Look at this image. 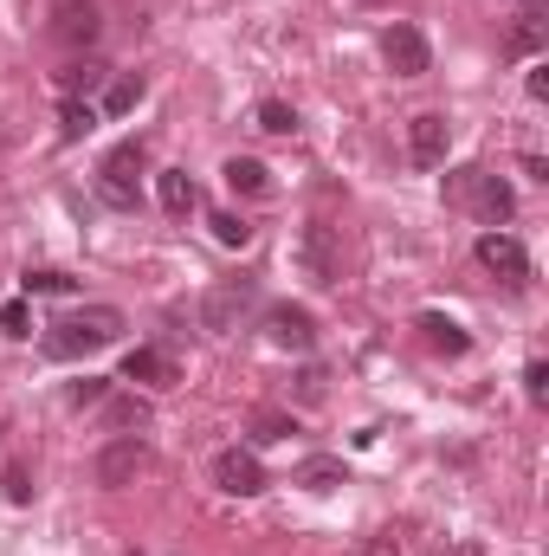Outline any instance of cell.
I'll return each mask as SVG.
<instances>
[{
	"mask_svg": "<svg viewBox=\"0 0 549 556\" xmlns=\"http://www.w3.org/2000/svg\"><path fill=\"white\" fill-rule=\"evenodd\" d=\"M272 440H291V415L259 408V415H253V446H272Z\"/></svg>",
	"mask_w": 549,
	"mask_h": 556,
	"instance_id": "obj_25",
	"label": "cell"
},
{
	"mask_svg": "<svg viewBox=\"0 0 549 556\" xmlns=\"http://www.w3.org/2000/svg\"><path fill=\"white\" fill-rule=\"evenodd\" d=\"M297 266L310 285H336L343 273V253H336V227H323V220H310L304 233H297Z\"/></svg>",
	"mask_w": 549,
	"mask_h": 556,
	"instance_id": "obj_6",
	"label": "cell"
},
{
	"mask_svg": "<svg viewBox=\"0 0 549 556\" xmlns=\"http://www.w3.org/2000/svg\"><path fill=\"white\" fill-rule=\"evenodd\" d=\"M259 304V278H220L207 298H201V324L214 330V337H227V330H240V317Z\"/></svg>",
	"mask_w": 549,
	"mask_h": 556,
	"instance_id": "obj_3",
	"label": "cell"
},
{
	"mask_svg": "<svg viewBox=\"0 0 549 556\" xmlns=\"http://www.w3.org/2000/svg\"><path fill=\"white\" fill-rule=\"evenodd\" d=\"M104 78H111V72H104V65H98V59H72V65H65V72H59V91H65V98H78V91H85V98H91V91H98V85H104Z\"/></svg>",
	"mask_w": 549,
	"mask_h": 556,
	"instance_id": "obj_20",
	"label": "cell"
},
{
	"mask_svg": "<svg viewBox=\"0 0 549 556\" xmlns=\"http://www.w3.org/2000/svg\"><path fill=\"white\" fill-rule=\"evenodd\" d=\"M323 382H330L323 369H304V376H297V402H323Z\"/></svg>",
	"mask_w": 549,
	"mask_h": 556,
	"instance_id": "obj_31",
	"label": "cell"
},
{
	"mask_svg": "<svg viewBox=\"0 0 549 556\" xmlns=\"http://www.w3.org/2000/svg\"><path fill=\"white\" fill-rule=\"evenodd\" d=\"M111 395V382L104 376H85V382H72V408H98Z\"/></svg>",
	"mask_w": 549,
	"mask_h": 556,
	"instance_id": "obj_29",
	"label": "cell"
},
{
	"mask_svg": "<svg viewBox=\"0 0 549 556\" xmlns=\"http://www.w3.org/2000/svg\"><path fill=\"white\" fill-rule=\"evenodd\" d=\"M446 142H452V124H446V117H433V111H420V117L408 124L413 168H439V162H446Z\"/></svg>",
	"mask_w": 549,
	"mask_h": 556,
	"instance_id": "obj_10",
	"label": "cell"
},
{
	"mask_svg": "<svg viewBox=\"0 0 549 556\" xmlns=\"http://www.w3.org/2000/svg\"><path fill=\"white\" fill-rule=\"evenodd\" d=\"M544 7L549 0H524V20H544Z\"/></svg>",
	"mask_w": 549,
	"mask_h": 556,
	"instance_id": "obj_34",
	"label": "cell"
},
{
	"mask_svg": "<svg viewBox=\"0 0 549 556\" xmlns=\"http://www.w3.org/2000/svg\"><path fill=\"white\" fill-rule=\"evenodd\" d=\"M537 46H544V20H518V26H511V52L524 59V52H537Z\"/></svg>",
	"mask_w": 549,
	"mask_h": 556,
	"instance_id": "obj_28",
	"label": "cell"
},
{
	"mask_svg": "<svg viewBox=\"0 0 549 556\" xmlns=\"http://www.w3.org/2000/svg\"><path fill=\"white\" fill-rule=\"evenodd\" d=\"M266 337H272L278 350L310 356V350H317V317H310L304 304H272V311H266Z\"/></svg>",
	"mask_w": 549,
	"mask_h": 556,
	"instance_id": "obj_9",
	"label": "cell"
},
{
	"mask_svg": "<svg viewBox=\"0 0 549 556\" xmlns=\"http://www.w3.org/2000/svg\"><path fill=\"white\" fill-rule=\"evenodd\" d=\"M91 130H98V104L91 98H65L59 104V137L78 142V137H91Z\"/></svg>",
	"mask_w": 549,
	"mask_h": 556,
	"instance_id": "obj_18",
	"label": "cell"
},
{
	"mask_svg": "<svg viewBox=\"0 0 549 556\" xmlns=\"http://www.w3.org/2000/svg\"><path fill=\"white\" fill-rule=\"evenodd\" d=\"M362 556H401L395 538H362Z\"/></svg>",
	"mask_w": 549,
	"mask_h": 556,
	"instance_id": "obj_33",
	"label": "cell"
},
{
	"mask_svg": "<svg viewBox=\"0 0 549 556\" xmlns=\"http://www.w3.org/2000/svg\"><path fill=\"white\" fill-rule=\"evenodd\" d=\"M465 556H485V551H465Z\"/></svg>",
	"mask_w": 549,
	"mask_h": 556,
	"instance_id": "obj_35",
	"label": "cell"
},
{
	"mask_svg": "<svg viewBox=\"0 0 549 556\" xmlns=\"http://www.w3.org/2000/svg\"><path fill=\"white\" fill-rule=\"evenodd\" d=\"M420 330H426V343H433V350H446V356H465V350H472V337H465L452 317H439V311H426V317H420Z\"/></svg>",
	"mask_w": 549,
	"mask_h": 556,
	"instance_id": "obj_17",
	"label": "cell"
},
{
	"mask_svg": "<svg viewBox=\"0 0 549 556\" xmlns=\"http://www.w3.org/2000/svg\"><path fill=\"white\" fill-rule=\"evenodd\" d=\"M220 175H227V188H233V194H272V168H266V162H253V155H227V168H220Z\"/></svg>",
	"mask_w": 549,
	"mask_h": 556,
	"instance_id": "obj_15",
	"label": "cell"
},
{
	"mask_svg": "<svg viewBox=\"0 0 549 556\" xmlns=\"http://www.w3.org/2000/svg\"><path fill=\"white\" fill-rule=\"evenodd\" d=\"M155 194H162V207H168L175 220L201 207V194H194V181H188V168H162V175H155Z\"/></svg>",
	"mask_w": 549,
	"mask_h": 556,
	"instance_id": "obj_16",
	"label": "cell"
},
{
	"mask_svg": "<svg viewBox=\"0 0 549 556\" xmlns=\"http://www.w3.org/2000/svg\"><path fill=\"white\" fill-rule=\"evenodd\" d=\"M137 175H142V142L111 149V155H104V168H98V201H104V207H137V201H142Z\"/></svg>",
	"mask_w": 549,
	"mask_h": 556,
	"instance_id": "obj_4",
	"label": "cell"
},
{
	"mask_svg": "<svg viewBox=\"0 0 549 556\" xmlns=\"http://www.w3.org/2000/svg\"><path fill=\"white\" fill-rule=\"evenodd\" d=\"M472 253H478V266H485V273L505 278V285H524V278H531V253H524L511 233H498V227H491V233H478V247H472Z\"/></svg>",
	"mask_w": 549,
	"mask_h": 556,
	"instance_id": "obj_8",
	"label": "cell"
},
{
	"mask_svg": "<svg viewBox=\"0 0 549 556\" xmlns=\"http://www.w3.org/2000/svg\"><path fill=\"white\" fill-rule=\"evenodd\" d=\"M142 104V78H117L111 91H104V117H130Z\"/></svg>",
	"mask_w": 549,
	"mask_h": 556,
	"instance_id": "obj_22",
	"label": "cell"
},
{
	"mask_svg": "<svg viewBox=\"0 0 549 556\" xmlns=\"http://www.w3.org/2000/svg\"><path fill=\"white\" fill-rule=\"evenodd\" d=\"M104 427H117V433L149 427V402L142 395H104Z\"/></svg>",
	"mask_w": 549,
	"mask_h": 556,
	"instance_id": "obj_19",
	"label": "cell"
},
{
	"mask_svg": "<svg viewBox=\"0 0 549 556\" xmlns=\"http://www.w3.org/2000/svg\"><path fill=\"white\" fill-rule=\"evenodd\" d=\"M117 337H124V311H117V304H85V311L46 324L39 350H46L52 363H78V356H91V350H111Z\"/></svg>",
	"mask_w": 549,
	"mask_h": 556,
	"instance_id": "obj_1",
	"label": "cell"
},
{
	"mask_svg": "<svg viewBox=\"0 0 549 556\" xmlns=\"http://www.w3.org/2000/svg\"><path fill=\"white\" fill-rule=\"evenodd\" d=\"M446 201H452V207H472L485 227H505V220L518 214L511 181H498L491 168H452V175H446Z\"/></svg>",
	"mask_w": 549,
	"mask_h": 556,
	"instance_id": "obj_2",
	"label": "cell"
},
{
	"mask_svg": "<svg viewBox=\"0 0 549 556\" xmlns=\"http://www.w3.org/2000/svg\"><path fill=\"white\" fill-rule=\"evenodd\" d=\"M207 227H214V240H220V247H246V240H253V227H246L240 214H227V207H220V214H207Z\"/></svg>",
	"mask_w": 549,
	"mask_h": 556,
	"instance_id": "obj_23",
	"label": "cell"
},
{
	"mask_svg": "<svg viewBox=\"0 0 549 556\" xmlns=\"http://www.w3.org/2000/svg\"><path fill=\"white\" fill-rule=\"evenodd\" d=\"M253 124H259L266 137H297V111H291V104H278V98H266V104L253 111Z\"/></svg>",
	"mask_w": 549,
	"mask_h": 556,
	"instance_id": "obj_21",
	"label": "cell"
},
{
	"mask_svg": "<svg viewBox=\"0 0 549 556\" xmlns=\"http://www.w3.org/2000/svg\"><path fill=\"white\" fill-rule=\"evenodd\" d=\"M524 91H531V98L544 104V98H549V65H531V78H524Z\"/></svg>",
	"mask_w": 549,
	"mask_h": 556,
	"instance_id": "obj_32",
	"label": "cell"
},
{
	"mask_svg": "<svg viewBox=\"0 0 549 556\" xmlns=\"http://www.w3.org/2000/svg\"><path fill=\"white\" fill-rule=\"evenodd\" d=\"M524 402H531V408H544V402H549V363H544V356H537V363H524Z\"/></svg>",
	"mask_w": 549,
	"mask_h": 556,
	"instance_id": "obj_26",
	"label": "cell"
},
{
	"mask_svg": "<svg viewBox=\"0 0 549 556\" xmlns=\"http://www.w3.org/2000/svg\"><path fill=\"white\" fill-rule=\"evenodd\" d=\"M382 59H388L395 78H426V72H433V52H426L420 26H408V20H395V26L382 33Z\"/></svg>",
	"mask_w": 549,
	"mask_h": 556,
	"instance_id": "obj_7",
	"label": "cell"
},
{
	"mask_svg": "<svg viewBox=\"0 0 549 556\" xmlns=\"http://www.w3.org/2000/svg\"><path fill=\"white\" fill-rule=\"evenodd\" d=\"M214 485H220L227 498H259V492H266L259 453H253V446H220V453H214Z\"/></svg>",
	"mask_w": 549,
	"mask_h": 556,
	"instance_id": "obj_5",
	"label": "cell"
},
{
	"mask_svg": "<svg viewBox=\"0 0 549 556\" xmlns=\"http://www.w3.org/2000/svg\"><path fill=\"white\" fill-rule=\"evenodd\" d=\"M52 39L59 46H91L98 39V0H59L52 7Z\"/></svg>",
	"mask_w": 549,
	"mask_h": 556,
	"instance_id": "obj_13",
	"label": "cell"
},
{
	"mask_svg": "<svg viewBox=\"0 0 549 556\" xmlns=\"http://www.w3.org/2000/svg\"><path fill=\"white\" fill-rule=\"evenodd\" d=\"M20 285H26V298H65L78 278H72V273H26Z\"/></svg>",
	"mask_w": 549,
	"mask_h": 556,
	"instance_id": "obj_24",
	"label": "cell"
},
{
	"mask_svg": "<svg viewBox=\"0 0 549 556\" xmlns=\"http://www.w3.org/2000/svg\"><path fill=\"white\" fill-rule=\"evenodd\" d=\"M142 459H149V453H142V440H137V433L111 440V446L98 453V485H111V492H117V485H130V479L142 472Z\"/></svg>",
	"mask_w": 549,
	"mask_h": 556,
	"instance_id": "obj_12",
	"label": "cell"
},
{
	"mask_svg": "<svg viewBox=\"0 0 549 556\" xmlns=\"http://www.w3.org/2000/svg\"><path fill=\"white\" fill-rule=\"evenodd\" d=\"M124 382H149V389H175L181 382V363L168 356V350H155V343H142L124 356Z\"/></svg>",
	"mask_w": 549,
	"mask_h": 556,
	"instance_id": "obj_11",
	"label": "cell"
},
{
	"mask_svg": "<svg viewBox=\"0 0 549 556\" xmlns=\"http://www.w3.org/2000/svg\"><path fill=\"white\" fill-rule=\"evenodd\" d=\"M0 330H7V337H33V311H26V298L0 304Z\"/></svg>",
	"mask_w": 549,
	"mask_h": 556,
	"instance_id": "obj_27",
	"label": "cell"
},
{
	"mask_svg": "<svg viewBox=\"0 0 549 556\" xmlns=\"http://www.w3.org/2000/svg\"><path fill=\"white\" fill-rule=\"evenodd\" d=\"M343 479H349V472H343V459H336V453H310V459L291 472V485H304V492H336Z\"/></svg>",
	"mask_w": 549,
	"mask_h": 556,
	"instance_id": "obj_14",
	"label": "cell"
},
{
	"mask_svg": "<svg viewBox=\"0 0 549 556\" xmlns=\"http://www.w3.org/2000/svg\"><path fill=\"white\" fill-rule=\"evenodd\" d=\"M7 498H13V505L33 498V472H26V466H7Z\"/></svg>",
	"mask_w": 549,
	"mask_h": 556,
	"instance_id": "obj_30",
	"label": "cell"
}]
</instances>
